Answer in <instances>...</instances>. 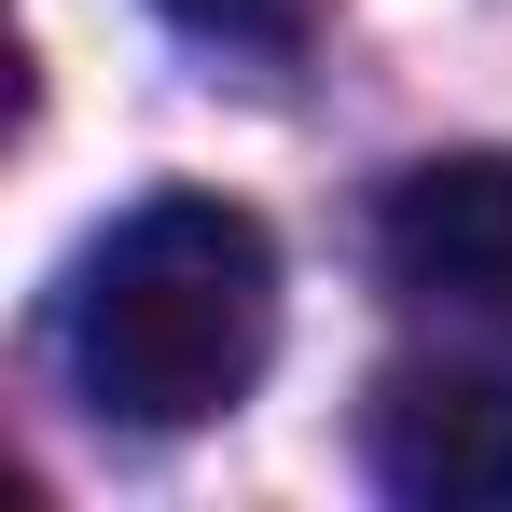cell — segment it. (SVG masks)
<instances>
[{
	"label": "cell",
	"instance_id": "cell-3",
	"mask_svg": "<svg viewBox=\"0 0 512 512\" xmlns=\"http://www.w3.org/2000/svg\"><path fill=\"white\" fill-rule=\"evenodd\" d=\"M374 485L416 512H512V388L402 360L374 388Z\"/></svg>",
	"mask_w": 512,
	"mask_h": 512
},
{
	"label": "cell",
	"instance_id": "cell-1",
	"mask_svg": "<svg viewBox=\"0 0 512 512\" xmlns=\"http://www.w3.org/2000/svg\"><path fill=\"white\" fill-rule=\"evenodd\" d=\"M277 360V236L236 194H139L70 277V374L125 429H208Z\"/></svg>",
	"mask_w": 512,
	"mask_h": 512
},
{
	"label": "cell",
	"instance_id": "cell-2",
	"mask_svg": "<svg viewBox=\"0 0 512 512\" xmlns=\"http://www.w3.org/2000/svg\"><path fill=\"white\" fill-rule=\"evenodd\" d=\"M374 250H388L402 291L512 333V167L499 153H429V167H402L388 208H374Z\"/></svg>",
	"mask_w": 512,
	"mask_h": 512
},
{
	"label": "cell",
	"instance_id": "cell-4",
	"mask_svg": "<svg viewBox=\"0 0 512 512\" xmlns=\"http://www.w3.org/2000/svg\"><path fill=\"white\" fill-rule=\"evenodd\" d=\"M194 42H291L305 28V0H167Z\"/></svg>",
	"mask_w": 512,
	"mask_h": 512
}]
</instances>
